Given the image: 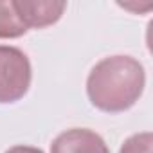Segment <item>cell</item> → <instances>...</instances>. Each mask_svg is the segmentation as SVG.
<instances>
[{"instance_id": "6da1fadb", "label": "cell", "mask_w": 153, "mask_h": 153, "mask_svg": "<svg viewBox=\"0 0 153 153\" xmlns=\"http://www.w3.org/2000/svg\"><path fill=\"white\" fill-rule=\"evenodd\" d=\"M146 72L139 59L124 54L103 58L87 78L90 103L106 114L130 110L144 92Z\"/></svg>"}, {"instance_id": "7a4b0ae2", "label": "cell", "mask_w": 153, "mask_h": 153, "mask_svg": "<svg viewBox=\"0 0 153 153\" xmlns=\"http://www.w3.org/2000/svg\"><path fill=\"white\" fill-rule=\"evenodd\" d=\"M33 68L27 54L18 47L0 45V105L20 101L31 87Z\"/></svg>"}, {"instance_id": "3957f363", "label": "cell", "mask_w": 153, "mask_h": 153, "mask_svg": "<svg viewBox=\"0 0 153 153\" xmlns=\"http://www.w3.org/2000/svg\"><path fill=\"white\" fill-rule=\"evenodd\" d=\"M51 153H110L105 139L88 128L61 131L51 144Z\"/></svg>"}, {"instance_id": "277c9868", "label": "cell", "mask_w": 153, "mask_h": 153, "mask_svg": "<svg viewBox=\"0 0 153 153\" xmlns=\"http://www.w3.org/2000/svg\"><path fill=\"white\" fill-rule=\"evenodd\" d=\"M15 7L27 29H43L61 18L67 4L54 0H15Z\"/></svg>"}, {"instance_id": "5b68a950", "label": "cell", "mask_w": 153, "mask_h": 153, "mask_svg": "<svg viewBox=\"0 0 153 153\" xmlns=\"http://www.w3.org/2000/svg\"><path fill=\"white\" fill-rule=\"evenodd\" d=\"M25 33L27 27L24 25L15 7V0H0V38L2 40L20 38Z\"/></svg>"}, {"instance_id": "8992f818", "label": "cell", "mask_w": 153, "mask_h": 153, "mask_svg": "<svg viewBox=\"0 0 153 153\" xmlns=\"http://www.w3.org/2000/svg\"><path fill=\"white\" fill-rule=\"evenodd\" d=\"M151 149H153V135L149 131H142L128 137L123 142L119 153H151Z\"/></svg>"}, {"instance_id": "52a82bcc", "label": "cell", "mask_w": 153, "mask_h": 153, "mask_svg": "<svg viewBox=\"0 0 153 153\" xmlns=\"http://www.w3.org/2000/svg\"><path fill=\"white\" fill-rule=\"evenodd\" d=\"M6 153H43L40 148H34V146H25V144H20V146H13L9 148Z\"/></svg>"}]
</instances>
